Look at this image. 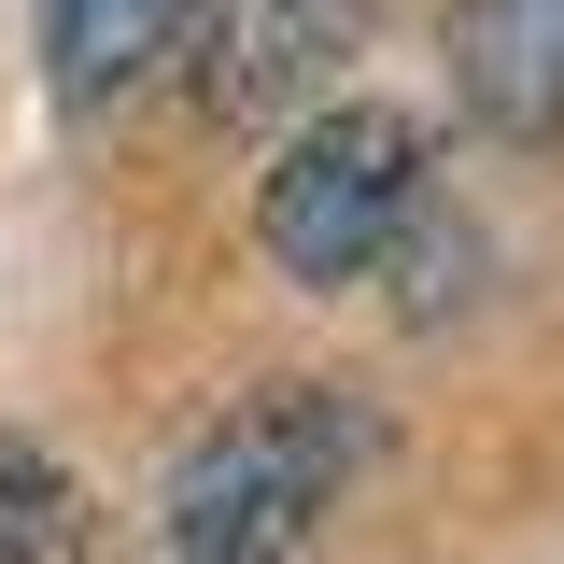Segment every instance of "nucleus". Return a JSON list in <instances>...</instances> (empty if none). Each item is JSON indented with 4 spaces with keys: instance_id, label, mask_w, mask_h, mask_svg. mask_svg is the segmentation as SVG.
<instances>
[{
    "instance_id": "1",
    "label": "nucleus",
    "mask_w": 564,
    "mask_h": 564,
    "mask_svg": "<svg viewBox=\"0 0 564 564\" xmlns=\"http://www.w3.org/2000/svg\"><path fill=\"white\" fill-rule=\"evenodd\" d=\"M367 452H381V423L352 395H325V381L240 395L170 466V564H311L325 551V508L352 494Z\"/></svg>"
},
{
    "instance_id": "2",
    "label": "nucleus",
    "mask_w": 564,
    "mask_h": 564,
    "mask_svg": "<svg viewBox=\"0 0 564 564\" xmlns=\"http://www.w3.org/2000/svg\"><path fill=\"white\" fill-rule=\"evenodd\" d=\"M410 212H423V128L395 99H339L269 170V254H282V282L339 296V282H367L410 240Z\"/></svg>"
},
{
    "instance_id": "3",
    "label": "nucleus",
    "mask_w": 564,
    "mask_h": 564,
    "mask_svg": "<svg viewBox=\"0 0 564 564\" xmlns=\"http://www.w3.org/2000/svg\"><path fill=\"white\" fill-rule=\"evenodd\" d=\"M367 43V0H212L198 29V113L212 128H269L325 70Z\"/></svg>"
},
{
    "instance_id": "4",
    "label": "nucleus",
    "mask_w": 564,
    "mask_h": 564,
    "mask_svg": "<svg viewBox=\"0 0 564 564\" xmlns=\"http://www.w3.org/2000/svg\"><path fill=\"white\" fill-rule=\"evenodd\" d=\"M452 85L494 141H564V0H452Z\"/></svg>"
},
{
    "instance_id": "5",
    "label": "nucleus",
    "mask_w": 564,
    "mask_h": 564,
    "mask_svg": "<svg viewBox=\"0 0 564 564\" xmlns=\"http://www.w3.org/2000/svg\"><path fill=\"white\" fill-rule=\"evenodd\" d=\"M29 29H43V85L70 113H113L128 85L184 57V0H29Z\"/></svg>"
},
{
    "instance_id": "6",
    "label": "nucleus",
    "mask_w": 564,
    "mask_h": 564,
    "mask_svg": "<svg viewBox=\"0 0 564 564\" xmlns=\"http://www.w3.org/2000/svg\"><path fill=\"white\" fill-rule=\"evenodd\" d=\"M0 564H85V480L0 423Z\"/></svg>"
}]
</instances>
